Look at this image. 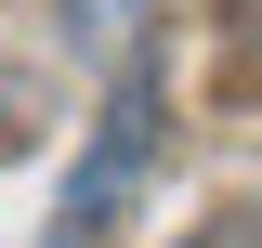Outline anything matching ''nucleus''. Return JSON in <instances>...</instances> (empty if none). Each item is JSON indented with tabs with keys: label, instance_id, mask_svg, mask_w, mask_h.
Listing matches in <instances>:
<instances>
[{
	"label": "nucleus",
	"instance_id": "f257e3e1",
	"mask_svg": "<svg viewBox=\"0 0 262 248\" xmlns=\"http://www.w3.org/2000/svg\"><path fill=\"white\" fill-rule=\"evenodd\" d=\"M144 157H158V92L131 79V92L105 105V131H92V157H79V183H66V209H53V248H92L105 222L131 209V183H144Z\"/></svg>",
	"mask_w": 262,
	"mask_h": 248
},
{
	"label": "nucleus",
	"instance_id": "f03ea898",
	"mask_svg": "<svg viewBox=\"0 0 262 248\" xmlns=\"http://www.w3.org/2000/svg\"><path fill=\"white\" fill-rule=\"evenodd\" d=\"M131 13H144V0H66V27H79V39H118Z\"/></svg>",
	"mask_w": 262,
	"mask_h": 248
},
{
	"label": "nucleus",
	"instance_id": "7ed1b4c3",
	"mask_svg": "<svg viewBox=\"0 0 262 248\" xmlns=\"http://www.w3.org/2000/svg\"><path fill=\"white\" fill-rule=\"evenodd\" d=\"M236 27H262V0H236Z\"/></svg>",
	"mask_w": 262,
	"mask_h": 248
}]
</instances>
